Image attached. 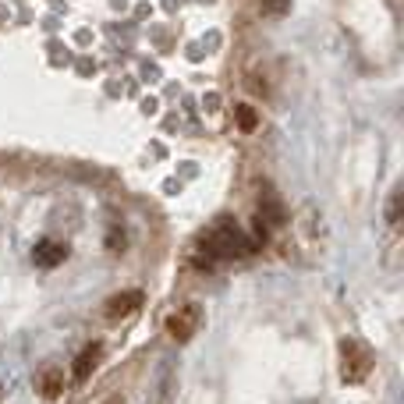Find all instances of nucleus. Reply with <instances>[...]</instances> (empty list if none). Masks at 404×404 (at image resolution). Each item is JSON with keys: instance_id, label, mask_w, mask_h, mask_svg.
<instances>
[{"instance_id": "3", "label": "nucleus", "mask_w": 404, "mask_h": 404, "mask_svg": "<svg viewBox=\"0 0 404 404\" xmlns=\"http://www.w3.org/2000/svg\"><path fill=\"white\" fill-rule=\"evenodd\" d=\"M266 227H284L288 224V206H284V199L277 195V188L263 185L259 192V213H256Z\"/></svg>"}, {"instance_id": "2", "label": "nucleus", "mask_w": 404, "mask_h": 404, "mask_svg": "<svg viewBox=\"0 0 404 404\" xmlns=\"http://www.w3.org/2000/svg\"><path fill=\"white\" fill-rule=\"evenodd\" d=\"M199 327H202V305H195V302L178 305V309L167 316V323H164L167 337L178 341V344H188V341L199 334Z\"/></svg>"}, {"instance_id": "4", "label": "nucleus", "mask_w": 404, "mask_h": 404, "mask_svg": "<svg viewBox=\"0 0 404 404\" xmlns=\"http://www.w3.org/2000/svg\"><path fill=\"white\" fill-rule=\"evenodd\" d=\"M142 302H146V295H142V291H117V295H110V298H107L103 316H107V323H121V319H128L132 312H139V309H142Z\"/></svg>"}, {"instance_id": "6", "label": "nucleus", "mask_w": 404, "mask_h": 404, "mask_svg": "<svg viewBox=\"0 0 404 404\" xmlns=\"http://www.w3.org/2000/svg\"><path fill=\"white\" fill-rule=\"evenodd\" d=\"M64 259H68V245H61V241H54V238L39 241V245L32 249V263H36L39 270H54V266H61Z\"/></svg>"}, {"instance_id": "9", "label": "nucleus", "mask_w": 404, "mask_h": 404, "mask_svg": "<svg viewBox=\"0 0 404 404\" xmlns=\"http://www.w3.org/2000/svg\"><path fill=\"white\" fill-rule=\"evenodd\" d=\"M401 210H404V188H394L390 202H387V224L401 227Z\"/></svg>"}, {"instance_id": "8", "label": "nucleus", "mask_w": 404, "mask_h": 404, "mask_svg": "<svg viewBox=\"0 0 404 404\" xmlns=\"http://www.w3.org/2000/svg\"><path fill=\"white\" fill-rule=\"evenodd\" d=\"M234 121H238V128L245 132V135L259 132V110H256L252 103H238V107H234Z\"/></svg>"}, {"instance_id": "5", "label": "nucleus", "mask_w": 404, "mask_h": 404, "mask_svg": "<svg viewBox=\"0 0 404 404\" xmlns=\"http://www.w3.org/2000/svg\"><path fill=\"white\" fill-rule=\"evenodd\" d=\"M100 358H103V344H86L82 351H78L75 366H71V380L75 383H89L96 366H100Z\"/></svg>"}, {"instance_id": "7", "label": "nucleus", "mask_w": 404, "mask_h": 404, "mask_svg": "<svg viewBox=\"0 0 404 404\" xmlns=\"http://www.w3.org/2000/svg\"><path fill=\"white\" fill-rule=\"evenodd\" d=\"M39 394H43L47 401H57L64 394V369L50 366V369L39 373Z\"/></svg>"}, {"instance_id": "1", "label": "nucleus", "mask_w": 404, "mask_h": 404, "mask_svg": "<svg viewBox=\"0 0 404 404\" xmlns=\"http://www.w3.org/2000/svg\"><path fill=\"white\" fill-rule=\"evenodd\" d=\"M373 373V351L358 341H341V380L348 387L366 383Z\"/></svg>"}]
</instances>
